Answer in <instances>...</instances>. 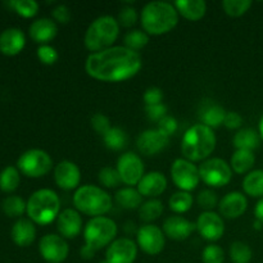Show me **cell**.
Here are the masks:
<instances>
[{"label": "cell", "instance_id": "31", "mask_svg": "<svg viewBox=\"0 0 263 263\" xmlns=\"http://www.w3.org/2000/svg\"><path fill=\"white\" fill-rule=\"evenodd\" d=\"M20 171L15 167L8 166L0 172V189L4 193H12L20 186Z\"/></svg>", "mask_w": 263, "mask_h": 263}, {"label": "cell", "instance_id": "1", "mask_svg": "<svg viewBox=\"0 0 263 263\" xmlns=\"http://www.w3.org/2000/svg\"><path fill=\"white\" fill-rule=\"evenodd\" d=\"M141 66L143 61L138 51L126 46H112L90 54L85 62V71L99 81L120 82L135 76Z\"/></svg>", "mask_w": 263, "mask_h": 263}, {"label": "cell", "instance_id": "44", "mask_svg": "<svg viewBox=\"0 0 263 263\" xmlns=\"http://www.w3.org/2000/svg\"><path fill=\"white\" fill-rule=\"evenodd\" d=\"M90 123H91V127L94 128L95 133L102 136H104L112 128L109 118L105 115H103V113H95L91 117V120H90Z\"/></svg>", "mask_w": 263, "mask_h": 263}, {"label": "cell", "instance_id": "32", "mask_svg": "<svg viewBox=\"0 0 263 263\" xmlns=\"http://www.w3.org/2000/svg\"><path fill=\"white\" fill-rule=\"evenodd\" d=\"M105 146L110 151H121L127 145V134L120 127H112L103 136Z\"/></svg>", "mask_w": 263, "mask_h": 263}, {"label": "cell", "instance_id": "8", "mask_svg": "<svg viewBox=\"0 0 263 263\" xmlns=\"http://www.w3.org/2000/svg\"><path fill=\"white\" fill-rule=\"evenodd\" d=\"M18 170L27 177H43L50 172L53 167V159L45 151L30 149L21 154L17 161Z\"/></svg>", "mask_w": 263, "mask_h": 263}, {"label": "cell", "instance_id": "45", "mask_svg": "<svg viewBox=\"0 0 263 263\" xmlns=\"http://www.w3.org/2000/svg\"><path fill=\"white\" fill-rule=\"evenodd\" d=\"M118 23L123 27H131L138 21V12L133 7H123L118 13Z\"/></svg>", "mask_w": 263, "mask_h": 263}, {"label": "cell", "instance_id": "17", "mask_svg": "<svg viewBox=\"0 0 263 263\" xmlns=\"http://www.w3.org/2000/svg\"><path fill=\"white\" fill-rule=\"evenodd\" d=\"M54 180L61 189L73 190L79 187L81 181V171L73 162L62 161L54 168Z\"/></svg>", "mask_w": 263, "mask_h": 263}, {"label": "cell", "instance_id": "29", "mask_svg": "<svg viewBox=\"0 0 263 263\" xmlns=\"http://www.w3.org/2000/svg\"><path fill=\"white\" fill-rule=\"evenodd\" d=\"M243 190L252 198H263V170H254L244 177Z\"/></svg>", "mask_w": 263, "mask_h": 263}, {"label": "cell", "instance_id": "3", "mask_svg": "<svg viewBox=\"0 0 263 263\" xmlns=\"http://www.w3.org/2000/svg\"><path fill=\"white\" fill-rule=\"evenodd\" d=\"M216 143H217V139L212 128L199 123V125L192 126L184 134L181 141V152L185 159L193 163L204 161L213 153Z\"/></svg>", "mask_w": 263, "mask_h": 263}, {"label": "cell", "instance_id": "20", "mask_svg": "<svg viewBox=\"0 0 263 263\" xmlns=\"http://www.w3.org/2000/svg\"><path fill=\"white\" fill-rule=\"evenodd\" d=\"M195 229H197V225L181 216H170L163 223L164 235L177 241L186 240Z\"/></svg>", "mask_w": 263, "mask_h": 263}, {"label": "cell", "instance_id": "18", "mask_svg": "<svg viewBox=\"0 0 263 263\" xmlns=\"http://www.w3.org/2000/svg\"><path fill=\"white\" fill-rule=\"evenodd\" d=\"M57 229L63 238L74 239L82 229V218L77 210L67 208L59 213L57 218Z\"/></svg>", "mask_w": 263, "mask_h": 263}, {"label": "cell", "instance_id": "47", "mask_svg": "<svg viewBox=\"0 0 263 263\" xmlns=\"http://www.w3.org/2000/svg\"><path fill=\"white\" fill-rule=\"evenodd\" d=\"M177 127H179V125H177L176 118L171 117V116H166L158 122V130L168 138H171L176 133Z\"/></svg>", "mask_w": 263, "mask_h": 263}, {"label": "cell", "instance_id": "22", "mask_svg": "<svg viewBox=\"0 0 263 263\" xmlns=\"http://www.w3.org/2000/svg\"><path fill=\"white\" fill-rule=\"evenodd\" d=\"M167 189V179L162 172L153 171L144 175L143 179L139 181L138 190L143 197L156 198L163 194Z\"/></svg>", "mask_w": 263, "mask_h": 263}, {"label": "cell", "instance_id": "4", "mask_svg": "<svg viewBox=\"0 0 263 263\" xmlns=\"http://www.w3.org/2000/svg\"><path fill=\"white\" fill-rule=\"evenodd\" d=\"M27 215L37 225H49L61 213V199L54 190H36L27 200Z\"/></svg>", "mask_w": 263, "mask_h": 263}, {"label": "cell", "instance_id": "13", "mask_svg": "<svg viewBox=\"0 0 263 263\" xmlns=\"http://www.w3.org/2000/svg\"><path fill=\"white\" fill-rule=\"evenodd\" d=\"M138 244L141 251L151 256L159 254L164 248L166 239L163 230L156 225L146 223L138 230Z\"/></svg>", "mask_w": 263, "mask_h": 263}, {"label": "cell", "instance_id": "7", "mask_svg": "<svg viewBox=\"0 0 263 263\" xmlns=\"http://www.w3.org/2000/svg\"><path fill=\"white\" fill-rule=\"evenodd\" d=\"M117 223L109 217H92L84 229L85 247L98 252L115 241L117 235Z\"/></svg>", "mask_w": 263, "mask_h": 263}, {"label": "cell", "instance_id": "43", "mask_svg": "<svg viewBox=\"0 0 263 263\" xmlns=\"http://www.w3.org/2000/svg\"><path fill=\"white\" fill-rule=\"evenodd\" d=\"M36 54H37V58L40 59L41 63L46 64V66H51V64L55 63L59 58V54L55 48L50 45H40L36 50Z\"/></svg>", "mask_w": 263, "mask_h": 263}, {"label": "cell", "instance_id": "46", "mask_svg": "<svg viewBox=\"0 0 263 263\" xmlns=\"http://www.w3.org/2000/svg\"><path fill=\"white\" fill-rule=\"evenodd\" d=\"M144 103H145V107L148 105H157L161 104L162 100H163V91H162L159 87H149L144 92Z\"/></svg>", "mask_w": 263, "mask_h": 263}, {"label": "cell", "instance_id": "52", "mask_svg": "<svg viewBox=\"0 0 263 263\" xmlns=\"http://www.w3.org/2000/svg\"><path fill=\"white\" fill-rule=\"evenodd\" d=\"M258 134H259V136H261V139L263 140V115H262L261 120H259V125H258Z\"/></svg>", "mask_w": 263, "mask_h": 263}, {"label": "cell", "instance_id": "39", "mask_svg": "<svg viewBox=\"0 0 263 263\" xmlns=\"http://www.w3.org/2000/svg\"><path fill=\"white\" fill-rule=\"evenodd\" d=\"M13 9L25 18H31L37 14L39 4L35 0H14L10 2Z\"/></svg>", "mask_w": 263, "mask_h": 263}, {"label": "cell", "instance_id": "50", "mask_svg": "<svg viewBox=\"0 0 263 263\" xmlns=\"http://www.w3.org/2000/svg\"><path fill=\"white\" fill-rule=\"evenodd\" d=\"M223 125L230 128V130H236V128L243 125V117L238 112H228L225 121H223Z\"/></svg>", "mask_w": 263, "mask_h": 263}, {"label": "cell", "instance_id": "21", "mask_svg": "<svg viewBox=\"0 0 263 263\" xmlns=\"http://www.w3.org/2000/svg\"><path fill=\"white\" fill-rule=\"evenodd\" d=\"M25 45L26 37L21 28L9 27L0 33V51L5 55H17Z\"/></svg>", "mask_w": 263, "mask_h": 263}, {"label": "cell", "instance_id": "48", "mask_svg": "<svg viewBox=\"0 0 263 263\" xmlns=\"http://www.w3.org/2000/svg\"><path fill=\"white\" fill-rule=\"evenodd\" d=\"M146 116L151 121H156L159 122L162 118H164L167 116V107L164 104H157V105H148L145 107Z\"/></svg>", "mask_w": 263, "mask_h": 263}, {"label": "cell", "instance_id": "49", "mask_svg": "<svg viewBox=\"0 0 263 263\" xmlns=\"http://www.w3.org/2000/svg\"><path fill=\"white\" fill-rule=\"evenodd\" d=\"M51 15H53V18L57 22L66 25L71 20V10H69V8L67 5L59 4L54 8L53 12H51Z\"/></svg>", "mask_w": 263, "mask_h": 263}, {"label": "cell", "instance_id": "41", "mask_svg": "<svg viewBox=\"0 0 263 263\" xmlns=\"http://www.w3.org/2000/svg\"><path fill=\"white\" fill-rule=\"evenodd\" d=\"M202 261L203 263H223L225 262V252L220 246L210 244L203 249Z\"/></svg>", "mask_w": 263, "mask_h": 263}, {"label": "cell", "instance_id": "6", "mask_svg": "<svg viewBox=\"0 0 263 263\" xmlns=\"http://www.w3.org/2000/svg\"><path fill=\"white\" fill-rule=\"evenodd\" d=\"M73 205L84 215L100 217L112 208L110 195L102 187L95 185H84L79 187L73 195Z\"/></svg>", "mask_w": 263, "mask_h": 263}, {"label": "cell", "instance_id": "40", "mask_svg": "<svg viewBox=\"0 0 263 263\" xmlns=\"http://www.w3.org/2000/svg\"><path fill=\"white\" fill-rule=\"evenodd\" d=\"M98 179H99V182L103 186L109 187V189L118 186L120 182H122L117 168H112V167H104V168L100 170Z\"/></svg>", "mask_w": 263, "mask_h": 263}, {"label": "cell", "instance_id": "10", "mask_svg": "<svg viewBox=\"0 0 263 263\" xmlns=\"http://www.w3.org/2000/svg\"><path fill=\"white\" fill-rule=\"evenodd\" d=\"M171 177L181 192L189 193L199 184V168L187 159L177 158L171 166Z\"/></svg>", "mask_w": 263, "mask_h": 263}, {"label": "cell", "instance_id": "51", "mask_svg": "<svg viewBox=\"0 0 263 263\" xmlns=\"http://www.w3.org/2000/svg\"><path fill=\"white\" fill-rule=\"evenodd\" d=\"M254 216H256L257 221L263 223V198L258 200V203L256 204V208H254Z\"/></svg>", "mask_w": 263, "mask_h": 263}, {"label": "cell", "instance_id": "25", "mask_svg": "<svg viewBox=\"0 0 263 263\" xmlns=\"http://www.w3.org/2000/svg\"><path fill=\"white\" fill-rule=\"evenodd\" d=\"M177 12L189 21H199L207 12V4L203 0H177L174 3Z\"/></svg>", "mask_w": 263, "mask_h": 263}, {"label": "cell", "instance_id": "2", "mask_svg": "<svg viewBox=\"0 0 263 263\" xmlns=\"http://www.w3.org/2000/svg\"><path fill=\"white\" fill-rule=\"evenodd\" d=\"M141 26L149 35H163L174 30L179 22V12L167 2H151L140 14Z\"/></svg>", "mask_w": 263, "mask_h": 263}, {"label": "cell", "instance_id": "15", "mask_svg": "<svg viewBox=\"0 0 263 263\" xmlns=\"http://www.w3.org/2000/svg\"><path fill=\"white\" fill-rule=\"evenodd\" d=\"M195 225L200 236L208 241L220 240L225 234V223L222 217L216 212L200 213Z\"/></svg>", "mask_w": 263, "mask_h": 263}, {"label": "cell", "instance_id": "27", "mask_svg": "<svg viewBox=\"0 0 263 263\" xmlns=\"http://www.w3.org/2000/svg\"><path fill=\"white\" fill-rule=\"evenodd\" d=\"M256 163V156L252 151H243V149H238L234 152L231 156L230 166L234 172L239 175L247 174L252 170V167Z\"/></svg>", "mask_w": 263, "mask_h": 263}, {"label": "cell", "instance_id": "12", "mask_svg": "<svg viewBox=\"0 0 263 263\" xmlns=\"http://www.w3.org/2000/svg\"><path fill=\"white\" fill-rule=\"evenodd\" d=\"M39 252L48 263H62L68 257L69 247L62 236L48 234L40 239Z\"/></svg>", "mask_w": 263, "mask_h": 263}, {"label": "cell", "instance_id": "23", "mask_svg": "<svg viewBox=\"0 0 263 263\" xmlns=\"http://www.w3.org/2000/svg\"><path fill=\"white\" fill-rule=\"evenodd\" d=\"M28 32L35 43L40 44V45H46L57 36L58 26L50 18H39L31 23Z\"/></svg>", "mask_w": 263, "mask_h": 263}, {"label": "cell", "instance_id": "19", "mask_svg": "<svg viewBox=\"0 0 263 263\" xmlns=\"http://www.w3.org/2000/svg\"><path fill=\"white\" fill-rule=\"evenodd\" d=\"M248 208V200L243 193L231 192L226 194L218 203V210L221 216L225 218H238L244 215Z\"/></svg>", "mask_w": 263, "mask_h": 263}, {"label": "cell", "instance_id": "26", "mask_svg": "<svg viewBox=\"0 0 263 263\" xmlns=\"http://www.w3.org/2000/svg\"><path fill=\"white\" fill-rule=\"evenodd\" d=\"M234 146L238 149H243V151H252L258 148L259 143H261V136L253 128H241L235 134L233 139Z\"/></svg>", "mask_w": 263, "mask_h": 263}, {"label": "cell", "instance_id": "42", "mask_svg": "<svg viewBox=\"0 0 263 263\" xmlns=\"http://www.w3.org/2000/svg\"><path fill=\"white\" fill-rule=\"evenodd\" d=\"M197 202L200 208L204 210V212H212V210L218 205V197L213 190L205 189L198 194Z\"/></svg>", "mask_w": 263, "mask_h": 263}, {"label": "cell", "instance_id": "24", "mask_svg": "<svg viewBox=\"0 0 263 263\" xmlns=\"http://www.w3.org/2000/svg\"><path fill=\"white\" fill-rule=\"evenodd\" d=\"M12 240L18 247H28L33 243L36 238V228L33 222L27 218H20L15 221L10 230Z\"/></svg>", "mask_w": 263, "mask_h": 263}, {"label": "cell", "instance_id": "11", "mask_svg": "<svg viewBox=\"0 0 263 263\" xmlns=\"http://www.w3.org/2000/svg\"><path fill=\"white\" fill-rule=\"evenodd\" d=\"M117 171L121 181L126 185H138L144 176V163L138 154L133 152L120 156L117 161Z\"/></svg>", "mask_w": 263, "mask_h": 263}, {"label": "cell", "instance_id": "14", "mask_svg": "<svg viewBox=\"0 0 263 263\" xmlns=\"http://www.w3.org/2000/svg\"><path fill=\"white\" fill-rule=\"evenodd\" d=\"M138 256V247L135 241L128 238L116 239L108 246L105 252V261L108 263H134Z\"/></svg>", "mask_w": 263, "mask_h": 263}, {"label": "cell", "instance_id": "28", "mask_svg": "<svg viewBox=\"0 0 263 263\" xmlns=\"http://www.w3.org/2000/svg\"><path fill=\"white\" fill-rule=\"evenodd\" d=\"M115 199L118 205L125 210H136L141 207L143 203V195L139 193L138 189L134 187H123L120 189L115 195Z\"/></svg>", "mask_w": 263, "mask_h": 263}, {"label": "cell", "instance_id": "16", "mask_svg": "<svg viewBox=\"0 0 263 263\" xmlns=\"http://www.w3.org/2000/svg\"><path fill=\"white\" fill-rule=\"evenodd\" d=\"M170 143V138L162 134L158 128L145 130L136 139V146L139 152L145 156H154L163 151Z\"/></svg>", "mask_w": 263, "mask_h": 263}, {"label": "cell", "instance_id": "34", "mask_svg": "<svg viewBox=\"0 0 263 263\" xmlns=\"http://www.w3.org/2000/svg\"><path fill=\"white\" fill-rule=\"evenodd\" d=\"M162 213H163V203L158 199L148 200L139 208V216L145 222H152V221L157 220L161 217Z\"/></svg>", "mask_w": 263, "mask_h": 263}, {"label": "cell", "instance_id": "35", "mask_svg": "<svg viewBox=\"0 0 263 263\" xmlns=\"http://www.w3.org/2000/svg\"><path fill=\"white\" fill-rule=\"evenodd\" d=\"M170 210L174 211L175 213H185L192 208L193 197L187 192H177L171 195L168 200Z\"/></svg>", "mask_w": 263, "mask_h": 263}, {"label": "cell", "instance_id": "9", "mask_svg": "<svg viewBox=\"0 0 263 263\" xmlns=\"http://www.w3.org/2000/svg\"><path fill=\"white\" fill-rule=\"evenodd\" d=\"M200 180L211 187L228 185L233 179V170L226 161L221 158L205 159L199 166Z\"/></svg>", "mask_w": 263, "mask_h": 263}, {"label": "cell", "instance_id": "37", "mask_svg": "<svg viewBox=\"0 0 263 263\" xmlns=\"http://www.w3.org/2000/svg\"><path fill=\"white\" fill-rule=\"evenodd\" d=\"M123 41H125L126 48L131 49L134 51H138L149 43V36L145 31L133 30L126 33Z\"/></svg>", "mask_w": 263, "mask_h": 263}, {"label": "cell", "instance_id": "30", "mask_svg": "<svg viewBox=\"0 0 263 263\" xmlns=\"http://www.w3.org/2000/svg\"><path fill=\"white\" fill-rule=\"evenodd\" d=\"M226 113L228 112L225 110V108L218 104H212L203 110L202 115H200V120H202L203 125L213 130V128L223 125Z\"/></svg>", "mask_w": 263, "mask_h": 263}, {"label": "cell", "instance_id": "38", "mask_svg": "<svg viewBox=\"0 0 263 263\" xmlns=\"http://www.w3.org/2000/svg\"><path fill=\"white\" fill-rule=\"evenodd\" d=\"M252 7L251 0H223L222 8L230 17H240Z\"/></svg>", "mask_w": 263, "mask_h": 263}, {"label": "cell", "instance_id": "33", "mask_svg": "<svg viewBox=\"0 0 263 263\" xmlns=\"http://www.w3.org/2000/svg\"><path fill=\"white\" fill-rule=\"evenodd\" d=\"M3 212L8 217H20L27 211V203L17 195H9L2 203Z\"/></svg>", "mask_w": 263, "mask_h": 263}, {"label": "cell", "instance_id": "36", "mask_svg": "<svg viewBox=\"0 0 263 263\" xmlns=\"http://www.w3.org/2000/svg\"><path fill=\"white\" fill-rule=\"evenodd\" d=\"M253 257L251 247L243 241H234L230 247V258L233 263H249Z\"/></svg>", "mask_w": 263, "mask_h": 263}, {"label": "cell", "instance_id": "5", "mask_svg": "<svg viewBox=\"0 0 263 263\" xmlns=\"http://www.w3.org/2000/svg\"><path fill=\"white\" fill-rule=\"evenodd\" d=\"M118 33H120V23L115 17L112 15L98 17L87 27L84 39L85 46L90 51L99 53L105 49L112 48L113 43L117 40Z\"/></svg>", "mask_w": 263, "mask_h": 263}, {"label": "cell", "instance_id": "53", "mask_svg": "<svg viewBox=\"0 0 263 263\" xmlns=\"http://www.w3.org/2000/svg\"><path fill=\"white\" fill-rule=\"evenodd\" d=\"M100 263H108L107 261H103V262H100Z\"/></svg>", "mask_w": 263, "mask_h": 263}]
</instances>
